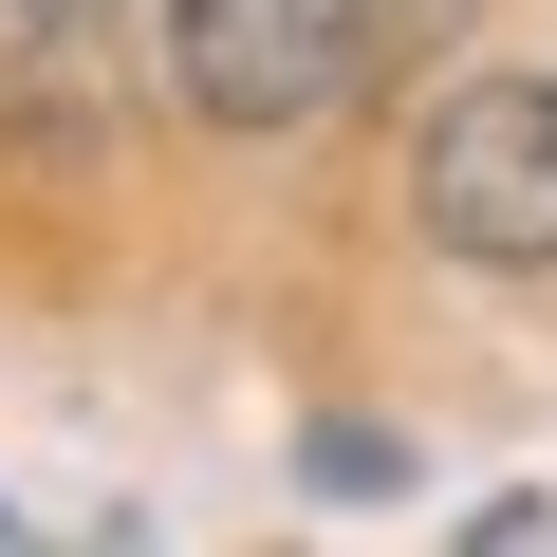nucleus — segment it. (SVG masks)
I'll list each match as a JSON object with an SVG mask.
<instances>
[{
  "label": "nucleus",
  "instance_id": "obj_1",
  "mask_svg": "<svg viewBox=\"0 0 557 557\" xmlns=\"http://www.w3.org/2000/svg\"><path fill=\"white\" fill-rule=\"evenodd\" d=\"M409 223H428L446 260H483V278H539V260H557V75L446 94L428 149H409Z\"/></svg>",
  "mask_w": 557,
  "mask_h": 557
},
{
  "label": "nucleus",
  "instance_id": "obj_2",
  "mask_svg": "<svg viewBox=\"0 0 557 557\" xmlns=\"http://www.w3.org/2000/svg\"><path fill=\"white\" fill-rule=\"evenodd\" d=\"M372 57V0H168V75L205 131H317Z\"/></svg>",
  "mask_w": 557,
  "mask_h": 557
},
{
  "label": "nucleus",
  "instance_id": "obj_3",
  "mask_svg": "<svg viewBox=\"0 0 557 557\" xmlns=\"http://www.w3.org/2000/svg\"><path fill=\"white\" fill-rule=\"evenodd\" d=\"M94 57H112V0H0V112L20 131H94Z\"/></svg>",
  "mask_w": 557,
  "mask_h": 557
}]
</instances>
